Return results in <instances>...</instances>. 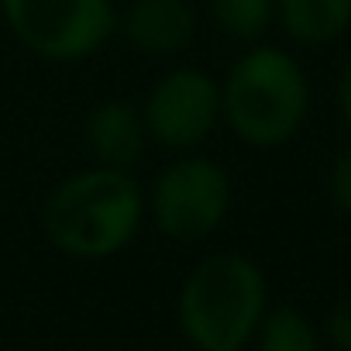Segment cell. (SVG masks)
Here are the masks:
<instances>
[{
	"label": "cell",
	"mask_w": 351,
	"mask_h": 351,
	"mask_svg": "<svg viewBox=\"0 0 351 351\" xmlns=\"http://www.w3.org/2000/svg\"><path fill=\"white\" fill-rule=\"evenodd\" d=\"M145 121L141 110L128 100H104L86 117V145L100 165L110 169H134L145 155Z\"/></svg>",
	"instance_id": "ba28073f"
},
{
	"label": "cell",
	"mask_w": 351,
	"mask_h": 351,
	"mask_svg": "<svg viewBox=\"0 0 351 351\" xmlns=\"http://www.w3.org/2000/svg\"><path fill=\"white\" fill-rule=\"evenodd\" d=\"M276 18L300 45H327L351 25V0H276Z\"/></svg>",
	"instance_id": "9c48e42d"
},
{
	"label": "cell",
	"mask_w": 351,
	"mask_h": 351,
	"mask_svg": "<svg viewBox=\"0 0 351 351\" xmlns=\"http://www.w3.org/2000/svg\"><path fill=\"white\" fill-rule=\"evenodd\" d=\"M310 86L303 66L276 49H248L221 83V117L252 148L286 145L306 121Z\"/></svg>",
	"instance_id": "3957f363"
},
{
	"label": "cell",
	"mask_w": 351,
	"mask_h": 351,
	"mask_svg": "<svg viewBox=\"0 0 351 351\" xmlns=\"http://www.w3.org/2000/svg\"><path fill=\"white\" fill-rule=\"evenodd\" d=\"M327 337L337 351H351V296L337 300L327 313Z\"/></svg>",
	"instance_id": "4fadbf2b"
},
{
	"label": "cell",
	"mask_w": 351,
	"mask_h": 351,
	"mask_svg": "<svg viewBox=\"0 0 351 351\" xmlns=\"http://www.w3.org/2000/svg\"><path fill=\"white\" fill-rule=\"evenodd\" d=\"M231 207L228 172L207 155L169 162L145 197V214L172 241H200L214 234Z\"/></svg>",
	"instance_id": "5b68a950"
},
{
	"label": "cell",
	"mask_w": 351,
	"mask_h": 351,
	"mask_svg": "<svg viewBox=\"0 0 351 351\" xmlns=\"http://www.w3.org/2000/svg\"><path fill=\"white\" fill-rule=\"evenodd\" d=\"M337 107H341V117L351 131V59H348V66L341 69V80H337Z\"/></svg>",
	"instance_id": "5bb4252c"
},
{
	"label": "cell",
	"mask_w": 351,
	"mask_h": 351,
	"mask_svg": "<svg viewBox=\"0 0 351 351\" xmlns=\"http://www.w3.org/2000/svg\"><path fill=\"white\" fill-rule=\"evenodd\" d=\"M141 121L148 138L165 148H197L221 121V83L193 66L172 69L148 90Z\"/></svg>",
	"instance_id": "8992f818"
},
{
	"label": "cell",
	"mask_w": 351,
	"mask_h": 351,
	"mask_svg": "<svg viewBox=\"0 0 351 351\" xmlns=\"http://www.w3.org/2000/svg\"><path fill=\"white\" fill-rule=\"evenodd\" d=\"M117 32L145 56H176L193 42L197 14L186 0H134L117 14Z\"/></svg>",
	"instance_id": "52a82bcc"
},
{
	"label": "cell",
	"mask_w": 351,
	"mask_h": 351,
	"mask_svg": "<svg viewBox=\"0 0 351 351\" xmlns=\"http://www.w3.org/2000/svg\"><path fill=\"white\" fill-rule=\"evenodd\" d=\"M265 310V276L238 252L204 258L183 279L176 300L180 330L197 351H245Z\"/></svg>",
	"instance_id": "7a4b0ae2"
},
{
	"label": "cell",
	"mask_w": 351,
	"mask_h": 351,
	"mask_svg": "<svg viewBox=\"0 0 351 351\" xmlns=\"http://www.w3.org/2000/svg\"><path fill=\"white\" fill-rule=\"evenodd\" d=\"M210 14L228 38L258 42L276 18V0H210Z\"/></svg>",
	"instance_id": "8fae6325"
},
{
	"label": "cell",
	"mask_w": 351,
	"mask_h": 351,
	"mask_svg": "<svg viewBox=\"0 0 351 351\" xmlns=\"http://www.w3.org/2000/svg\"><path fill=\"white\" fill-rule=\"evenodd\" d=\"M14 38L49 59L80 62L117 35L114 0H0Z\"/></svg>",
	"instance_id": "277c9868"
},
{
	"label": "cell",
	"mask_w": 351,
	"mask_h": 351,
	"mask_svg": "<svg viewBox=\"0 0 351 351\" xmlns=\"http://www.w3.org/2000/svg\"><path fill=\"white\" fill-rule=\"evenodd\" d=\"M252 341H258V351H320V337L310 317L286 303L262 313Z\"/></svg>",
	"instance_id": "30bf717a"
},
{
	"label": "cell",
	"mask_w": 351,
	"mask_h": 351,
	"mask_svg": "<svg viewBox=\"0 0 351 351\" xmlns=\"http://www.w3.org/2000/svg\"><path fill=\"white\" fill-rule=\"evenodd\" d=\"M145 221V193L128 169L93 165L62 180L45 207L42 231L69 258H110L124 252Z\"/></svg>",
	"instance_id": "6da1fadb"
},
{
	"label": "cell",
	"mask_w": 351,
	"mask_h": 351,
	"mask_svg": "<svg viewBox=\"0 0 351 351\" xmlns=\"http://www.w3.org/2000/svg\"><path fill=\"white\" fill-rule=\"evenodd\" d=\"M327 193H330V204L351 217V145L334 158L330 165V180H327Z\"/></svg>",
	"instance_id": "7c38bea8"
}]
</instances>
